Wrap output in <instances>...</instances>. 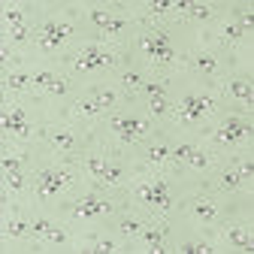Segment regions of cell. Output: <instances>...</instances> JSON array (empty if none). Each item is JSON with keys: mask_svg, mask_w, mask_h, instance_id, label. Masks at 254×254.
Listing matches in <instances>:
<instances>
[{"mask_svg": "<svg viewBox=\"0 0 254 254\" xmlns=\"http://www.w3.org/2000/svg\"><path fill=\"white\" fill-rule=\"evenodd\" d=\"M91 182L85 179L82 164L64 161V157H52L30 170V200H34L37 212L58 215L67 203H73Z\"/></svg>", "mask_w": 254, "mask_h": 254, "instance_id": "1", "label": "cell"}, {"mask_svg": "<svg viewBox=\"0 0 254 254\" xmlns=\"http://www.w3.org/2000/svg\"><path fill=\"white\" fill-rule=\"evenodd\" d=\"M185 176H188V170L182 164L176 167V173L170 167H161V170L139 167L133 176H127V182H130V197L148 215H173L182 200H188L194 194Z\"/></svg>", "mask_w": 254, "mask_h": 254, "instance_id": "2", "label": "cell"}, {"mask_svg": "<svg viewBox=\"0 0 254 254\" xmlns=\"http://www.w3.org/2000/svg\"><path fill=\"white\" fill-rule=\"evenodd\" d=\"M221 94L212 85H194L185 88L179 97L173 100V112L170 121L179 127L182 139H194L197 133H206L209 127L218 121L221 115Z\"/></svg>", "mask_w": 254, "mask_h": 254, "instance_id": "3", "label": "cell"}, {"mask_svg": "<svg viewBox=\"0 0 254 254\" xmlns=\"http://www.w3.org/2000/svg\"><path fill=\"white\" fill-rule=\"evenodd\" d=\"M121 61V49L103 40L94 43H82L76 46L70 55H64V73L70 79H88V76H100V73H112Z\"/></svg>", "mask_w": 254, "mask_h": 254, "instance_id": "4", "label": "cell"}, {"mask_svg": "<svg viewBox=\"0 0 254 254\" xmlns=\"http://www.w3.org/2000/svg\"><path fill=\"white\" fill-rule=\"evenodd\" d=\"M251 115H218V121L206 130V148L212 154H242L251 151Z\"/></svg>", "mask_w": 254, "mask_h": 254, "instance_id": "5", "label": "cell"}, {"mask_svg": "<svg viewBox=\"0 0 254 254\" xmlns=\"http://www.w3.org/2000/svg\"><path fill=\"white\" fill-rule=\"evenodd\" d=\"M115 215H118V203L112 200V194L94 185H88L73 203H67L58 212L64 224H97V221L115 218Z\"/></svg>", "mask_w": 254, "mask_h": 254, "instance_id": "6", "label": "cell"}, {"mask_svg": "<svg viewBox=\"0 0 254 254\" xmlns=\"http://www.w3.org/2000/svg\"><path fill=\"white\" fill-rule=\"evenodd\" d=\"M133 46L142 58L145 67H176L182 61V49L173 43V37L167 34L164 24H142L136 34H133Z\"/></svg>", "mask_w": 254, "mask_h": 254, "instance_id": "7", "label": "cell"}, {"mask_svg": "<svg viewBox=\"0 0 254 254\" xmlns=\"http://www.w3.org/2000/svg\"><path fill=\"white\" fill-rule=\"evenodd\" d=\"M76 18L67 12H55V15H43L37 30H34V49L40 52V58H58L61 52H67V46L76 37Z\"/></svg>", "mask_w": 254, "mask_h": 254, "instance_id": "8", "label": "cell"}, {"mask_svg": "<svg viewBox=\"0 0 254 254\" xmlns=\"http://www.w3.org/2000/svg\"><path fill=\"white\" fill-rule=\"evenodd\" d=\"M0 124H3V139L18 142V145L40 139L43 127H46L37 112H30L24 106V100L18 97V94L15 97H3V118H0Z\"/></svg>", "mask_w": 254, "mask_h": 254, "instance_id": "9", "label": "cell"}, {"mask_svg": "<svg viewBox=\"0 0 254 254\" xmlns=\"http://www.w3.org/2000/svg\"><path fill=\"white\" fill-rule=\"evenodd\" d=\"M121 94H124L121 88H97V91L85 94V97H76V100L70 103V109H67L70 124H73V121H82V124H97L109 109H115V106H118Z\"/></svg>", "mask_w": 254, "mask_h": 254, "instance_id": "10", "label": "cell"}, {"mask_svg": "<svg viewBox=\"0 0 254 254\" xmlns=\"http://www.w3.org/2000/svg\"><path fill=\"white\" fill-rule=\"evenodd\" d=\"M49 148L52 157H64V161H70V157L82 154L85 145H88V136L76 130V124H64V121H49L43 127V136H40Z\"/></svg>", "mask_w": 254, "mask_h": 254, "instance_id": "11", "label": "cell"}, {"mask_svg": "<svg viewBox=\"0 0 254 254\" xmlns=\"http://www.w3.org/2000/svg\"><path fill=\"white\" fill-rule=\"evenodd\" d=\"M103 130H106V136H109L118 148H127V145L139 142L145 133H151V130H154V121H151L145 112H142V115H136V112H121V115H109V118H106Z\"/></svg>", "mask_w": 254, "mask_h": 254, "instance_id": "12", "label": "cell"}, {"mask_svg": "<svg viewBox=\"0 0 254 254\" xmlns=\"http://www.w3.org/2000/svg\"><path fill=\"white\" fill-rule=\"evenodd\" d=\"M188 67L206 82H221L227 76L230 64H227V52H221L212 43H200V46L188 49Z\"/></svg>", "mask_w": 254, "mask_h": 254, "instance_id": "13", "label": "cell"}, {"mask_svg": "<svg viewBox=\"0 0 254 254\" xmlns=\"http://www.w3.org/2000/svg\"><path fill=\"white\" fill-rule=\"evenodd\" d=\"M218 94H221V100H227V103L251 112V100H254L251 73H227L218 82Z\"/></svg>", "mask_w": 254, "mask_h": 254, "instance_id": "14", "label": "cell"}, {"mask_svg": "<svg viewBox=\"0 0 254 254\" xmlns=\"http://www.w3.org/2000/svg\"><path fill=\"white\" fill-rule=\"evenodd\" d=\"M185 212L194 224H218L224 218V206H221V197L218 194H190L188 203H185Z\"/></svg>", "mask_w": 254, "mask_h": 254, "instance_id": "15", "label": "cell"}, {"mask_svg": "<svg viewBox=\"0 0 254 254\" xmlns=\"http://www.w3.org/2000/svg\"><path fill=\"white\" fill-rule=\"evenodd\" d=\"M34 91L40 97H64L70 91V76L64 70H52V67H34Z\"/></svg>", "mask_w": 254, "mask_h": 254, "instance_id": "16", "label": "cell"}, {"mask_svg": "<svg viewBox=\"0 0 254 254\" xmlns=\"http://www.w3.org/2000/svg\"><path fill=\"white\" fill-rule=\"evenodd\" d=\"M215 245H218V251H251V245H254L251 224L248 221H230L215 236Z\"/></svg>", "mask_w": 254, "mask_h": 254, "instance_id": "17", "label": "cell"}, {"mask_svg": "<svg viewBox=\"0 0 254 254\" xmlns=\"http://www.w3.org/2000/svg\"><path fill=\"white\" fill-rule=\"evenodd\" d=\"M79 251H94V254H115V251H133L130 242H124L118 233H94L76 242Z\"/></svg>", "mask_w": 254, "mask_h": 254, "instance_id": "18", "label": "cell"}, {"mask_svg": "<svg viewBox=\"0 0 254 254\" xmlns=\"http://www.w3.org/2000/svg\"><path fill=\"white\" fill-rule=\"evenodd\" d=\"M245 37H251V34H245V30H242L233 18H227V21H218V24H215L212 46H218L221 52H230V49H239V46L245 43Z\"/></svg>", "mask_w": 254, "mask_h": 254, "instance_id": "19", "label": "cell"}, {"mask_svg": "<svg viewBox=\"0 0 254 254\" xmlns=\"http://www.w3.org/2000/svg\"><path fill=\"white\" fill-rule=\"evenodd\" d=\"M79 164H82V170H85V179H88L94 188H103V179H106L109 164H112L103 151H97V148H94V151H85Z\"/></svg>", "mask_w": 254, "mask_h": 254, "instance_id": "20", "label": "cell"}, {"mask_svg": "<svg viewBox=\"0 0 254 254\" xmlns=\"http://www.w3.org/2000/svg\"><path fill=\"white\" fill-rule=\"evenodd\" d=\"M164 233H167V227H164V221H145V227H142V233L136 236V242L133 245H139L136 251H167V239H164Z\"/></svg>", "mask_w": 254, "mask_h": 254, "instance_id": "21", "label": "cell"}, {"mask_svg": "<svg viewBox=\"0 0 254 254\" xmlns=\"http://www.w3.org/2000/svg\"><path fill=\"white\" fill-rule=\"evenodd\" d=\"M115 221H118V227H115V233L124 239V242H136V236L142 233V227H145V215H139V212H130V209H127V212H118L115 215Z\"/></svg>", "mask_w": 254, "mask_h": 254, "instance_id": "22", "label": "cell"}, {"mask_svg": "<svg viewBox=\"0 0 254 254\" xmlns=\"http://www.w3.org/2000/svg\"><path fill=\"white\" fill-rule=\"evenodd\" d=\"M142 109H145V115H148L154 124L170 121V112H173V97H170V91H167V94H145V97H142Z\"/></svg>", "mask_w": 254, "mask_h": 254, "instance_id": "23", "label": "cell"}, {"mask_svg": "<svg viewBox=\"0 0 254 254\" xmlns=\"http://www.w3.org/2000/svg\"><path fill=\"white\" fill-rule=\"evenodd\" d=\"M173 142H148L142 148V167H154V170H161V167H173Z\"/></svg>", "mask_w": 254, "mask_h": 254, "instance_id": "24", "label": "cell"}, {"mask_svg": "<svg viewBox=\"0 0 254 254\" xmlns=\"http://www.w3.org/2000/svg\"><path fill=\"white\" fill-rule=\"evenodd\" d=\"M245 185H248V182L236 173V167L218 170L215 179H212V188H215V194H218V197H227V194H233V190H239V188H245Z\"/></svg>", "mask_w": 254, "mask_h": 254, "instance_id": "25", "label": "cell"}, {"mask_svg": "<svg viewBox=\"0 0 254 254\" xmlns=\"http://www.w3.org/2000/svg\"><path fill=\"white\" fill-rule=\"evenodd\" d=\"M3 91H9V94H37L30 70H9V73H3Z\"/></svg>", "mask_w": 254, "mask_h": 254, "instance_id": "26", "label": "cell"}, {"mask_svg": "<svg viewBox=\"0 0 254 254\" xmlns=\"http://www.w3.org/2000/svg\"><path fill=\"white\" fill-rule=\"evenodd\" d=\"M170 251H179V254H212V251H218V245H215V239H206V236H190V239H179L176 248H170Z\"/></svg>", "mask_w": 254, "mask_h": 254, "instance_id": "27", "label": "cell"}, {"mask_svg": "<svg viewBox=\"0 0 254 254\" xmlns=\"http://www.w3.org/2000/svg\"><path fill=\"white\" fill-rule=\"evenodd\" d=\"M182 18L188 21H212L215 18V6L212 3H197V0H185V9H182Z\"/></svg>", "mask_w": 254, "mask_h": 254, "instance_id": "28", "label": "cell"}, {"mask_svg": "<svg viewBox=\"0 0 254 254\" xmlns=\"http://www.w3.org/2000/svg\"><path fill=\"white\" fill-rule=\"evenodd\" d=\"M85 15H88V21H91V27L94 30H100V40H103V34L109 30V24H112V9H106V6H85Z\"/></svg>", "mask_w": 254, "mask_h": 254, "instance_id": "29", "label": "cell"}, {"mask_svg": "<svg viewBox=\"0 0 254 254\" xmlns=\"http://www.w3.org/2000/svg\"><path fill=\"white\" fill-rule=\"evenodd\" d=\"M145 82H148L145 70H136V67L124 70V73L118 76V88H121V91H127V94H130V91H139V88H142Z\"/></svg>", "mask_w": 254, "mask_h": 254, "instance_id": "30", "label": "cell"}]
</instances>
